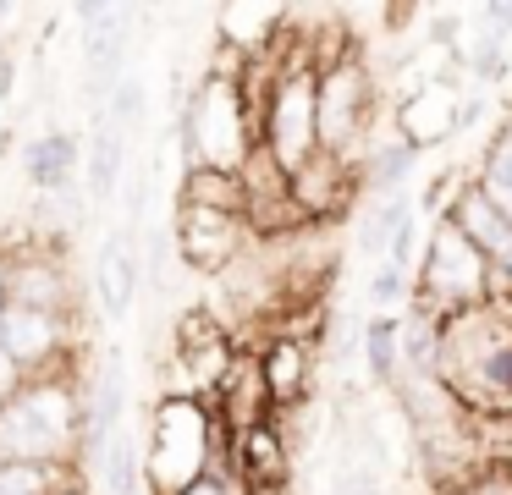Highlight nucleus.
I'll list each match as a JSON object with an SVG mask.
<instances>
[{"label": "nucleus", "instance_id": "nucleus-11", "mask_svg": "<svg viewBox=\"0 0 512 495\" xmlns=\"http://www.w3.org/2000/svg\"><path fill=\"white\" fill-rule=\"evenodd\" d=\"M221 424L232 429V440L254 435V429L270 424L276 402H270V385H265V369H259V352H237L232 374L221 380Z\"/></svg>", "mask_w": 512, "mask_h": 495}, {"label": "nucleus", "instance_id": "nucleus-27", "mask_svg": "<svg viewBox=\"0 0 512 495\" xmlns=\"http://www.w3.org/2000/svg\"><path fill=\"white\" fill-rule=\"evenodd\" d=\"M413 160H419V149H413V143H391V149L369 154V165H364L369 193H391V187H397L402 176L413 171Z\"/></svg>", "mask_w": 512, "mask_h": 495}, {"label": "nucleus", "instance_id": "nucleus-32", "mask_svg": "<svg viewBox=\"0 0 512 495\" xmlns=\"http://www.w3.org/2000/svg\"><path fill=\"white\" fill-rule=\"evenodd\" d=\"M182 495H226V484L221 479H204V484H193V490H182Z\"/></svg>", "mask_w": 512, "mask_h": 495}, {"label": "nucleus", "instance_id": "nucleus-1", "mask_svg": "<svg viewBox=\"0 0 512 495\" xmlns=\"http://www.w3.org/2000/svg\"><path fill=\"white\" fill-rule=\"evenodd\" d=\"M435 380L474 413H512V297L441 319Z\"/></svg>", "mask_w": 512, "mask_h": 495}, {"label": "nucleus", "instance_id": "nucleus-6", "mask_svg": "<svg viewBox=\"0 0 512 495\" xmlns=\"http://www.w3.org/2000/svg\"><path fill=\"white\" fill-rule=\"evenodd\" d=\"M72 429H78V407H72L67 385H17L0 402V462H56Z\"/></svg>", "mask_w": 512, "mask_h": 495}, {"label": "nucleus", "instance_id": "nucleus-2", "mask_svg": "<svg viewBox=\"0 0 512 495\" xmlns=\"http://www.w3.org/2000/svg\"><path fill=\"white\" fill-rule=\"evenodd\" d=\"M210 413L199 396L166 391L149 407V440H144V479L155 495H182L210 479Z\"/></svg>", "mask_w": 512, "mask_h": 495}, {"label": "nucleus", "instance_id": "nucleus-31", "mask_svg": "<svg viewBox=\"0 0 512 495\" xmlns=\"http://www.w3.org/2000/svg\"><path fill=\"white\" fill-rule=\"evenodd\" d=\"M336 495H380V473L358 462V468H347L342 479H336Z\"/></svg>", "mask_w": 512, "mask_h": 495}, {"label": "nucleus", "instance_id": "nucleus-19", "mask_svg": "<svg viewBox=\"0 0 512 495\" xmlns=\"http://www.w3.org/2000/svg\"><path fill=\"white\" fill-rule=\"evenodd\" d=\"M122 154H127V127L105 110L94 121V143H89V193L94 198L116 193V182H122Z\"/></svg>", "mask_w": 512, "mask_h": 495}, {"label": "nucleus", "instance_id": "nucleus-16", "mask_svg": "<svg viewBox=\"0 0 512 495\" xmlns=\"http://www.w3.org/2000/svg\"><path fill=\"white\" fill-rule=\"evenodd\" d=\"M6 308L28 314H67V275L50 259H17L6 264Z\"/></svg>", "mask_w": 512, "mask_h": 495}, {"label": "nucleus", "instance_id": "nucleus-9", "mask_svg": "<svg viewBox=\"0 0 512 495\" xmlns=\"http://www.w3.org/2000/svg\"><path fill=\"white\" fill-rule=\"evenodd\" d=\"M243 231H248L243 215L177 204V248H182V264L199 275H232L237 253H243Z\"/></svg>", "mask_w": 512, "mask_h": 495}, {"label": "nucleus", "instance_id": "nucleus-8", "mask_svg": "<svg viewBox=\"0 0 512 495\" xmlns=\"http://www.w3.org/2000/svg\"><path fill=\"white\" fill-rule=\"evenodd\" d=\"M171 352H177L182 374H188V396L221 391V380L232 374V363H237L232 330L215 319V308H199V303L177 314V330H171Z\"/></svg>", "mask_w": 512, "mask_h": 495}, {"label": "nucleus", "instance_id": "nucleus-29", "mask_svg": "<svg viewBox=\"0 0 512 495\" xmlns=\"http://www.w3.org/2000/svg\"><path fill=\"white\" fill-rule=\"evenodd\" d=\"M446 495H512V468H490V473H474V479L452 484Z\"/></svg>", "mask_w": 512, "mask_h": 495}, {"label": "nucleus", "instance_id": "nucleus-33", "mask_svg": "<svg viewBox=\"0 0 512 495\" xmlns=\"http://www.w3.org/2000/svg\"><path fill=\"white\" fill-rule=\"evenodd\" d=\"M6 17H12V11H6V6H0V22H6Z\"/></svg>", "mask_w": 512, "mask_h": 495}, {"label": "nucleus", "instance_id": "nucleus-15", "mask_svg": "<svg viewBox=\"0 0 512 495\" xmlns=\"http://www.w3.org/2000/svg\"><path fill=\"white\" fill-rule=\"evenodd\" d=\"M452 132H463L457 83L435 77V83H424L419 94L408 99V110H402V143H413V149H430V143L452 138Z\"/></svg>", "mask_w": 512, "mask_h": 495}, {"label": "nucleus", "instance_id": "nucleus-7", "mask_svg": "<svg viewBox=\"0 0 512 495\" xmlns=\"http://www.w3.org/2000/svg\"><path fill=\"white\" fill-rule=\"evenodd\" d=\"M369 116H375V88H369L364 66L336 61L320 72V149L353 160L358 138L369 132Z\"/></svg>", "mask_w": 512, "mask_h": 495}, {"label": "nucleus", "instance_id": "nucleus-13", "mask_svg": "<svg viewBox=\"0 0 512 495\" xmlns=\"http://www.w3.org/2000/svg\"><path fill=\"white\" fill-rule=\"evenodd\" d=\"M232 468L243 495L254 490H292V457H287V435L276 424L254 429V435L232 440Z\"/></svg>", "mask_w": 512, "mask_h": 495}, {"label": "nucleus", "instance_id": "nucleus-21", "mask_svg": "<svg viewBox=\"0 0 512 495\" xmlns=\"http://www.w3.org/2000/svg\"><path fill=\"white\" fill-rule=\"evenodd\" d=\"M122 396H127V380H122V363L111 358L100 374V385H94V407H89V440L100 451L122 435Z\"/></svg>", "mask_w": 512, "mask_h": 495}, {"label": "nucleus", "instance_id": "nucleus-26", "mask_svg": "<svg viewBox=\"0 0 512 495\" xmlns=\"http://www.w3.org/2000/svg\"><path fill=\"white\" fill-rule=\"evenodd\" d=\"M100 457H105V484H111V495H138V479H144V468H138V440L127 435V429L100 451Z\"/></svg>", "mask_w": 512, "mask_h": 495}, {"label": "nucleus", "instance_id": "nucleus-3", "mask_svg": "<svg viewBox=\"0 0 512 495\" xmlns=\"http://www.w3.org/2000/svg\"><path fill=\"white\" fill-rule=\"evenodd\" d=\"M490 297H501L496 270L474 248V237L452 215H441L430 231V248H424V264H419V308L435 319H452L463 308L490 303Z\"/></svg>", "mask_w": 512, "mask_h": 495}, {"label": "nucleus", "instance_id": "nucleus-23", "mask_svg": "<svg viewBox=\"0 0 512 495\" xmlns=\"http://www.w3.org/2000/svg\"><path fill=\"white\" fill-rule=\"evenodd\" d=\"M397 358H402V319L375 314L364 325V363H369V374H375L380 385H391V380H397Z\"/></svg>", "mask_w": 512, "mask_h": 495}, {"label": "nucleus", "instance_id": "nucleus-18", "mask_svg": "<svg viewBox=\"0 0 512 495\" xmlns=\"http://www.w3.org/2000/svg\"><path fill=\"white\" fill-rule=\"evenodd\" d=\"M259 369H265V385H270V402L287 413V407L303 402L309 391V341L303 336H270L259 347Z\"/></svg>", "mask_w": 512, "mask_h": 495}, {"label": "nucleus", "instance_id": "nucleus-5", "mask_svg": "<svg viewBox=\"0 0 512 495\" xmlns=\"http://www.w3.org/2000/svg\"><path fill=\"white\" fill-rule=\"evenodd\" d=\"M259 143L287 176H298L320 154V72L314 66L298 61L287 72H276L270 99L259 110Z\"/></svg>", "mask_w": 512, "mask_h": 495}, {"label": "nucleus", "instance_id": "nucleus-17", "mask_svg": "<svg viewBox=\"0 0 512 495\" xmlns=\"http://www.w3.org/2000/svg\"><path fill=\"white\" fill-rule=\"evenodd\" d=\"M78 154H83V143H78V132H67V127H50V132H39L34 143H28V154H23V165H28V182L39 187V193H67L72 182H78Z\"/></svg>", "mask_w": 512, "mask_h": 495}, {"label": "nucleus", "instance_id": "nucleus-30", "mask_svg": "<svg viewBox=\"0 0 512 495\" xmlns=\"http://www.w3.org/2000/svg\"><path fill=\"white\" fill-rule=\"evenodd\" d=\"M402 292H408V275H402V270H391V264H380V270L369 275V303H375V308L397 303Z\"/></svg>", "mask_w": 512, "mask_h": 495}, {"label": "nucleus", "instance_id": "nucleus-24", "mask_svg": "<svg viewBox=\"0 0 512 495\" xmlns=\"http://www.w3.org/2000/svg\"><path fill=\"white\" fill-rule=\"evenodd\" d=\"M0 495H67L61 462H0Z\"/></svg>", "mask_w": 512, "mask_h": 495}, {"label": "nucleus", "instance_id": "nucleus-25", "mask_svg": "<svg viewBox=\"0 0 512 495\" xmlns=\"http://www.w3.org/2000/svg\"><path fill=\"white\" fill-rule=\"evenodd\" d=\"M479 187L490 193V204L512 220V127L496 132V143L485 149V165H479Z\"/></svg>", "mask_w": 512, "mask_h": 495}, {"label": "nucleus", "instance_id": "nucleus-12", "mask_svg": "<svg viewBox=\"0 0 512 495\" xmlns=\"http://www.w3.org/2000/svg\"><path fill=\"white\" fill-rule=\"evenodd\" d=\"M292 193H298V204H303L309 220H336L347 204H353V193H358V171H353V160L320 149L298 176H292Z\"/></svg>", "mask_w": 512, "mask_h": 495}, {"label": "nucleus", "instance_id": "nucleus-22", "mask_svg": "<svg viewBox=\"0 0 512 495\" xmlns=\"http://www.w3.org/2000/svg\"><path fill=\"white\" fill-rule=\"evenodd\" d=\"M479 44H474V77H496L501 66H507V33H512V6H479Z\"/></svg>", "mask_w": 512, "mask_h": 495}, {"label": "nucleus", "instance_id": "nucleus-4", "mask_svg": "<svg viewBox=\"0 0 512 495\" xmlns=\"http://www.w3.org/2000/svg\"><path fill=\"white\" fill-rule=\"evenodd\" d=\"M248 110H243V88L232 77L210 72L193 88L188 110H182V154L188 171L215 165V171H243V160L259 149V138H248Z\"/></svg>", "mask_w": 512, "mask_h": 495}, {"label": "nucleus", "instance_id": "nucleus-14", "mask_svg": "<svg viewBox=\"0 0 512 495\" xmlns=\"http://www.w3.org/2000/svg\"><path fill=\"white\" fill-rule=\"evenodd\" d=\"M0 347L12 358V369H39L67 347L61 314H28V308H0Z\"/></svg>", "mask_w": 512, "mask_h": 495}, {"label": "nucleus", "instance_id": "nucleus-10", "mask_svg": "<svg viewBox=\"0 0 512 495\" xmlns=\"http://www.w3.org/2000/svg\"><path fill=\"white\" fill-rule=\"evenodd\" d=\"M446 215L457 220V226L474 237V248L485 253V264L496 270V292L512 297V220L501 215L496 204H490V193L479 182H463L457 187V204L446 209Z\"/></svg>", "mask_w": 512, "mask_h": 495}, {"label": "nucleus", "instance_id": "nucleus-28", "mask_svg": "<svg viewBox=\"0 0 512 495\" xmlns=\"http://www.w3.org/2000/svg\"><path fill=\"white\" fill-rule=\"evenodd\" d=\"M408 220H413V204H408V198H391V204L375 209V220L364 226V248H380V242L391 248V237H397Z\"/></svg>", "mask_w": 512, "mask_h": 495}, {"label": "nucleus", "instance_id": "nucleus-20", "mask_svg": "<svg viewBox=\"0 0 512 495\" xmlns=\"http://www.w3.org/2000/svg\"><path fill=\"white\" fill-rule=\"evenodd\" d=\"M133 281H138V259H133V237H111L100 253V303L111 308V314H127V303H133Z\"/></svg>", "mask_w": 512, "mask_h": 495}]
</instances>
